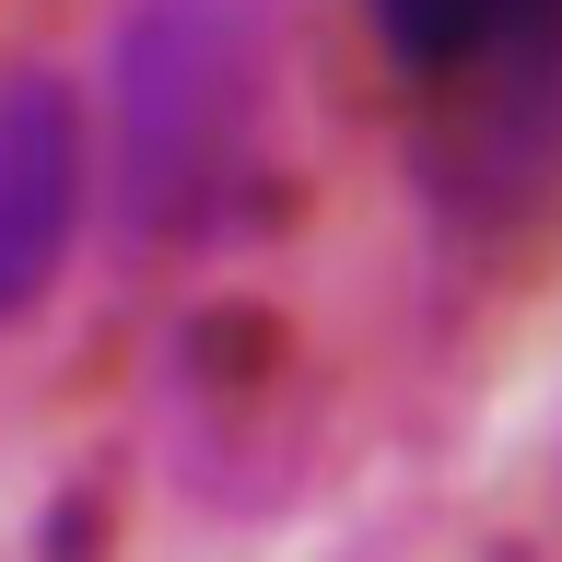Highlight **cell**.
I'll use <instances>...</instances> for the list:
<instances>
[{
	"mask_svg": "<svg viewBox=\"0 0 562 562\" xmlns=\"http://www.w3.org/2000/svg\"><path fill=\"white\" fill-rule=\"evenodd\" d=\"M363 12L422 94L469 105L481 165L562 153V0H363Z\"/></svg>",
	"mask_w": 562,
	"mask_h": 562,
	"instance_id": "7a4b0ae2",
	"label": "cell"
},
{
	"mask_svg": "<svg viewBox=\"0 0 562 562\" xmlns=\"http://www.w3.org/2000/svg\"><path fill=\"white\" fill-rule=\"evenodd\" d=\"M258 105V47H246V0H140L130 47H117V153H130V200L153 223H188V200L223 188Z\"/></svg>",
	"mask_w": 562,
	"mask_h": 562,
	"instance_id": "6da1fadb",
	"label": "cell"
},
{
	"mask_svg": "<svg viewBox=\"0 0 562 562\" xmlns=\"http://www.w3.org/2000/svg\"><path fill=\"white\" fill-rule=\"evenodd\" d=\"M82 235V105L47 70H0V316H24Z\"/></svg>",
	"mask_w": 562,
	"mask_h": 562,
	"instance_id": "3957f363",
	"label": "cell"
}]
</instances>
